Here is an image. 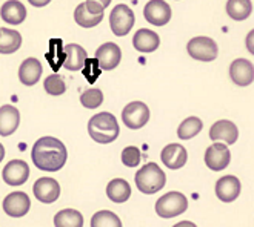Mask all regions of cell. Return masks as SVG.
<instances>
[{
	"instance_id": "obj_1",
	"label": "cell",
	"mask_w": 254,
	"mask_h": 227,
	"mask_svg": "<svg viewBox=\"0 0 254 227\" xmlns=\"http://www.w3.org/2000/svg\"><path fill=\"white\" fill-rule=\"evenodd\" d=\"M31 158L37 169L43 172H57L65 166L68 152L61 140L54 137H42L33 146Z\"/></svg>"
},
{
	"instance_id": "obj_2",
	"label": "cell",
	"mask_w": 254,
	"mask_h": 227,
	"mask_svg": "<svg viewBox=\"0 0 254 227\" xmlns=\"http://www.w3.org/2000/svg\"><path fill=\"white\" fill-rule=\"evenodd\" d=\"M88 134L96 143L108 144V143H113L119 137L121 128H119L117 118L113 114L99 112L89 118Z\"/></svg>"
},
{
	"instance_id": "obj_3",
	"label": "cell",
	"mask_w": 254,
	"mask_h": 227,
	"mask_svg": "<svg viewBox=\"0 0 254 227\" xmlns=\"http://www.w3.org/2000/svg\"><path fill=\"white\" fill-rule=\"evenodd\" d=\"M137 189L145 195H153L165 187L167 175L156 163H148L140 168L134 177Z\"/></svg>"
},
{
	"instance_id": "obj_4",
	"label": "cell",
	"mask_w": 254,
	"mask_h": 227,
	"mask_svg": "<svg viewBox=\"0 0 254 227\" xmlns=\"http://www.w3.org/2000/svg\"><path fill=\"white\" fill-rule=\"evenodd\" d=\"M188 209L187 196L181 192H168L156 201V214L160 218H176Z\"/></svg>"
},
{
	"instance_id": "obj_5",
	"label": "cell",
	"mask_w": 254,
	"mask_h": 227,
	"mask_svg": "<svg viewBox=\"0 0 254 227\" xmlns=\"http://www.w3.org/2000/svg\"><path fill=\"white\" fill-rule=\"evenodd\" d=\"M103 11H105V6L102 3L96 0H86L74 11V20L82 28H94L102 22Z\"/></svg>"
},
{
	"instance_id": "obj_6",
	"label": "cell",
	"mask_w": 254,
	"mask_h": 227,
	"mask_svg": "<svg viewBox=\"0 0 254 227\" xmlns=\"http://www.w3.org/2000/svg\"><path fill=\"white\" fill-rule=\"evenodd\" d=\"M187 51L190 57H192L194 60H199V62H213L219 54L217 43L213 39L203 36L191 39L187 45Z\"/></svg>"
},
{
	"instance_id": "obj_7",
	"label": "cell",
	"mask_w": 254,
	"mask_h": 227,
	"mask_svg": "<svg viewBox=\"0 0 254 227\" xmlns=\"http://www.w3.org/2000/svg\"><path fill=\"white\" fill-rule=\"evenodd\" d=\"M134 12L128 5H117L114 6V9L110 14V26L111 31L117 36V37H124L127 36L131 28L134 26Z\"/></svg>"
},
{
	"instance_id": "obj_8",
	"label": "cell",
	"mask_w": 254,
	"mask_h": 227,
	"mask_svg": "<svg viewBox=\"0 0 254 227\" xmlns=\"http://www.w3.org/2000/svg\"><path fill=\"white\" fill-rule=\"evenodd\" d=\"M149 120V109L143 101H131L122 111V122L129 129H140Z\"/></svg>"
},
{
	"instance_id": "obj_9",
	"label": "cell",
	"mask_w": 254,
	"mask_h": 227,
	"mask_svg": "<svg viewBox=\"0 0 254 227\" xmlns=\"http://www.w3.org/2000/svg\"><path fill=\"white\" fill-rule=\"evenodd\" d=\"M230 161H231V152H230V147L227 144L216 141L210 147H206L205 164H206L208 169H211L214 172H220V171L228 168Z\"/></svg>"
},
{
	"instance_id": "obj_10",
	"label": "cell",
	"mask_w": 254,
	"mask_h": 227,
	"mask_svg": "<svg viewBox=\"0 0 254 227\" xmlns=\"http://www.w3.org/2000/svg\"><path fill=\"white\" fill-rule=\"evenodd\" d=\"M143 17L148 23L163 26L171 20V8L165 0H149L143 8Z\"/></svg>"
},
{
	"instance_id": "obj_11",
	"label": "cell",
	"mask_w": 254,
	"mask_h": 227,
	"mask_svg": "<svg viewBox=\"0 0 254 227\" xmlns=\"http://www.w3.org/2000/svg\"><path fill=\"white\" fill-rule=\"evenodd\" d=\"M33 192L40 203L51 204V203L57 201V198L61 196V184H59L54 178L42 177L34 183Z\"/></svg>"
},
{
	"instance_id": "obj_12",
	"label": "cell",
	"mask_w": 254,
	"mask_h": 227,
	"mask_svg": "<svg viewBox=\"0 0 254 227\" xmlns=\"http://www.w3.org/2000/svg\"><path fill=\"white\" fill-rule=\"evenodd\" d=\"M96 60L99 62V66L102 71H113L119 66L122 60V51L116 43L108 42L103 43L96 51Z\"/></svg>"
},
{
	"instance_id": "obj_13",
	"label": "cell",
	"mask_w": 254,
	"mask_h": 227,
	"mask_svg": "<svg viewBox=\"0 0 254 227\" xmlns=\"http://www.w3.org/2000/svg\"><path fill=\"white\" fill-rule=\"evenodd\" d=\"M31 207V200L25 192H12L5 196L3 212L12 218H22Z\"/></svg>"
},
{
	"instance_id": "obj_14",
	"label": "cell",
	"mask_w": 254,
	"mask_h": 227,
	"mask_svg": "<svg viewBox=\"0 0 254 227\" xmlns=\"http://www.w3.org/2000/svg\"><path fill=\"white\" fill-rule=\"evenodd\" d=\"M230 79L236 86H250L254 82V65L247 58H236L230 65Z\"/></svg>"
},
{
	"instance_id": "obj_15",
	"label": "cell",
	"mask_w": 254,
	"mask_h": 227,
	"mask_svg": "<svg viewBox=\"0 0 254 227\" xmlns=\"http://www.w3.org/2000/svg\"><path fill=\"white\" fill-rule=\"evenodd\" d=\"M3 181L8 186H22L29 178V168L23 160H11L2 172Z\"/></svg>"
},
{
	"instance_id": "obj_16",
	"label": "cell",
	"mask_w": 254,
	"mask_h": 227,
	"mask_svg": "<svg viewBox=\"0 0 254 227\" xmlns=\"http://www.w3.org/2000/svg\"><path fill=\"white\" fill-rule=\"evenodd\" d=\"M242 184L237 177L234 175H225L217 180L216 183V195L217 198L223 203H233L241 195Z\"/></svg>"
},
{
	"instance_id": "obj_17",
	"label": "cell",
	"mask_w": 254,
	"mask_h": 227,
	"mask_svg": "<svg viewBox=\"0 0 254 227\" xmlns=\"http://www.w3.org/2000/svg\"><path fill=\"white\" fill-rule=\"evenodd\" d=\"M160 160L168 169L177 171V169H181L185 166V163L188 160V152L182 144L171 143V144L163 147L162 154H160Z\"/></svg>"
},
{
	"instance_id": "obj_18",
	"label": "cell",
	"mask_w": 254,
	"mask_h": 227,
	"mask_svg": "<svg viewBox=\"0 0 254 227\" xmlns=\"http://www.w3.org/2000/svg\"><path fill=\"white\" fill-rule=\"evenodd\" d=\"M210 138L213 141L220 140L227 144H234L239 138V129L230 120H219L210 129Z\"/></svg>"
},
{
	"instance_id": "obj_19",
	"label": "cell",
	"mask_w": 254,
	"mask_h": 227,
	"mask_svg": "<svg viewBox=\"0 0 254 227\" xmlns=\"http://www.w3.org/2000/svg\"><path fill=\"white\" fill-rule=\"evenodd\" d=\"M20 123V112L11 104H5L0 108V135L8 137L17 131Z\"/></svg>"
},
{
	"instance_id": "obj_20",
	"label": "cell",
	"mask_w": 254,
	"mask_h": 227,
	"mask_svg": "<svg viewBox=\"0 0 254 227\" xmlns=\"http://www.w3.org/2000/svg\"><path fill=\"white\" fill-rule=\"evenodd\" d=\"M65 52V60H64V66L68 71H80L85 68L88 54L86 51L77 43H69L64 49Z\"/></svg>"
},
{
	"instance_id": "obj_21",
	"label": "cell",
	"mask_w": 254,
	"mask_h": 227,
	"mask_svg": "<svg viewBox=\"0 0 254 227\" xmlns=\"http://www.w3.org/2000/svg\"><path fill=\"white\" fill-rule=\"evenodd\" d=\"M0 17L8 25H20L26 19V8L19 0H6L0 9Z\"/></svg>"
},
{
	"instance_id": "obj_22",
	"label": "cell",
	"mask_w": 254,
	"mask_h": 227,
	"mask_svg": "<svg viewBox=\"0 0 254 227\" xmlns=\"http://www.w3.org/2000/svg\"><path fill=\"white\" fill-rule=\"evenodd\" d=\"M160 45V37L151 29H139L132 37V46L139 52H154Z\"/></svg>"
},
{
	"instance_id": "obj_23",
	"label": "cell",
	"mask_w": 254,
	"mask_h": 227,
	"mask_svg": "<svg viewBox=\"0 0 254 227\" xmlns=\"http://www.w3.org/2000/svg\"><path fill=\"white\" fill-rule=\"evenodd\" d=\"M42 77V65L37 58L29 57L23 60L19 68V79L25 86H34Z\"/></svg>"
},
{
	"instance_id": "obj_24",
	"label": "cell",
	"mask_w": 254,
	"mask_h": 227,
	"mask_svg": "<svg viewBox=\"0 0 254 227\" xmlns=\"http://www.w3.org/2000/svg\"><path fill=\"white\" fill-rule=\"evenodd\" d=\"M107 196L113 203H125L131 196V186L124 178H114L107 186Z\"/></svg>"
},
{
	"instance_id": "obj_25",
	"label": "cell",
	"mask_w": 254,
	"mask_h": 227,
	"mask_svg": "<svg viewBox=\"0 0 254 227\" xmlns=\"http://www.w3.org/2000/svg\"><path fill=\"white\" fill-rule=\"evenodd\" d=\"M22 46V36L16 29L2 28L0 33V54H12Z\"/></svg>"
},
{
	"instance_id": "obj_26",
	"label": "cell",
	"mask_w": 254,
	"mask_h": 227,
	"mask_svg": "<svg viewBox=\"0 0 254 227\" xmlns=\"http://www.w3.org/2000/svg\"><path fill=\"white\" fill-rule=\"evenodd\" d=\"M227 12L233 20L242 22L251 16L253 3H251V0H228Z\"/></svg>"
},
{
	"instance_id": "obj_27",
	"label": "cell",
	"mask_w": 254,
	"mask_h": 227,
	"mask_svg": "<svg viewBox=\"0 0 254 227\" xmlns=\"http://www.w3.org/2000/svg\"><path fill=\"white\" fill-rule=\"evenodd\" d=\"M56 227H83V217L76 209H64L54 217Z\"/></svg>"
},
{
	"instance_id": "obj_28",
	"label": "cell",
	"mask_w": 254,
	"mask_h": 227,
	"mask_svg": "<svg viewBox=\"0 0 254 227\" xmlns=\"http://www.w3.org/2000/svg\"><path fill=\"white\" fill-rule=\"evenodd\" d=\"M202 128H203V123L200 118L188 117L181 123V126L177 128V137L181 140H191L202 131Z\"/></svg>"
},
{
	"instance_id": "obj_29",
	"label": "cell",
	"mask_w": 254,
	"mask_h": 227,
	"mask_svg": "<svg viewBox=\"0 0 254 227\" xmlns=\"http://www.w3.org/2000/svg\"><path fill=\"white\" fill-rule=\"evenodd\" d=\"M91 227H122V221L111 210H99L91 218Z\"/></svg>"
},
{
	"instance_id": "obj_30",
	"label": "cell",
	"mask_w": 254,
	"mask_h": 227,
	"mask_svg": "<svg viewBox=\"0 0 254 227\" xmlns=\"http://www.w3.org/2000/svg\"><path fill=\"white\" fill-rule=\"evenodd\" d=\"M43 88H45V91H47L50 95H54V97L65 94V91H66V85H65L64 79L59 74L48 75V77L45 79Z\"/></svg>"
},
{
	"instance_id": "obj_31",
	"label": "cell",
	"mask_w": 254,
	"mask_h": 227,
	"mask_svg": "<svg viewBox=\"0 0 254 227\" xmlns=\"http://www.w3.org/2000/svg\"><path fill=\"white\" fill-rule=\"evenodd\" d=\"M80 103L85 106L86 109H97L99 106L103 103V92L97 88L86 89L85 92L80 95Z\"/></svg>"
},
{
	"instance_id": "obj_32",
	"label": "cell",
	"mask_w": 254,
	"mask_h": 227,
	"mask_svg": "<svg viewBox=\"0 0 254 227\" xmlns=\"http://www.w3.org/2000/svg\"><path fill=\"white\" fill-rule=\"evenodd\" d=\"M122 163L128 168H136L140 163V150L136 146H128L122 150Z\"/></svg>"
},
{
	"instance_id": "obj_33",
	"label": "cell",
	"mask_w": 254,
	"mask_h": 227,
	"mask_svg": "<svg viewBox=\"0 0 254 227\" xmlns=\"http://www.w3.org/2000/svg\"><path fill=\"white\" fill-rule=\"evenodd\" d=\"M245 45H247V49L250 51V54L254 55V29L248 33L247 36V40H245Z\"/></svg>"
},
{
	"instance_id": "obj_34",
	"label": "cell",
	"mask_w": 254,
	"mask_h": 227,
	"mask_svg": "<svg viewBox=\"0 0 254 227\" xmlns=\"http://www.w3.org/2000/svg\"><path fill=\"white\" fill-rule=\"evenodd\" d=\"M29 3H31L33 6H37V8H42V6H47L51 0H28Z\"/></svg>"
},
{
	"instance_id": "obj_35",
	"label": "cell",
	"mask_w": 254,
	"mask_h": 227,
	"mask_svg": "<svg viewBox=\"0 0 254 227\" xmlns=\"http://www.w3.org/2000/svg\"><path fill=\"white\" fill-rule=\"evenodd\" d=\"M173 227H197V226L194 224L192 221H181V223L174 224Z\"/></svg>"
},
{
	"instance_id": "obj_36",
	"label": "cell",
	"mask_w": 254,
	"mask_h": 227,
	"mask_svg": "<svg viewBox=\"0 0 254 227\" xmlns=\"http://www.w3.org/2000/svg\"><path fill=\"white\" fill-rule=\"evenodd\" d=\"M3 157H5V147L2 146V143H0V163H2Z\"/></svg>"
},
{
	"instance_id": "obj_37",
	"label": "cell",
	"mask_w": 254,
	"mask_h": 227,
	"mask_svg": "<svg viewBox=\"0 0 254 227\" xmlns=\"http://www.w3.org/2000/svg\"><path fill=\"white\" fill-rule=\"evenodd\" d=\"M96 2H99V3H102L103 6H105V8H107V6H108V5L111 3V0H96Z\"/></svg>"
},
{
	"instance_id": "obj_38",
	"label": "cell",
	"mask_w": 254,
	"mask_h": 227,
	"mask_svg": "<svg viewBox=\"0 0 254 227\" xmlns=\"http://www.w3.org/2000/svg\"><path fill=\"white\" fill-rule=\"evenodd\" d=\"M0 33H2V28H0Z\"/></svg>"
}]
</instances>
